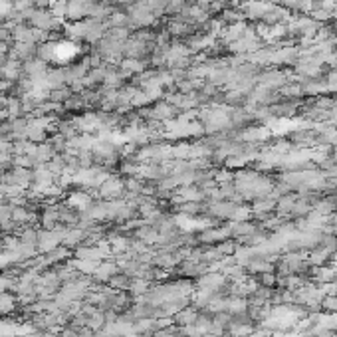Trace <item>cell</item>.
<instances>
[{"mask_svg": "<svg viewBox=\"0 0 337 337\" xmlns=\"http://www.w3.org/2000/svg\"><path fill=\"white\" fill-rule=\"evenodd\" d=\"M278 282V276L274 272H264V274H258V286H264V288H274Z\"/></svg>", "mask_w": 337, "mask_h": 337, "instance_id": "cell-1", "label": "cell"}, {"mask_svg": "<svg viewBox=\"0 0 337 337\" xmlns=\"http://www.w3.org/2000/svg\"><path fill=\"white\" fill-rule=\"evenodd\" d=\"M322 308L328 310V312H332V314H336L337 312V296H324V298H322Z\"/></svg>", "mask_w": 337, "mask_h": 337, "instance_id": "cell-2", "label": "cell"}]
</instances>
